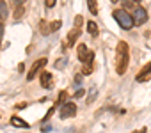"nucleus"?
Instances as JSON below:
<instances>
[{
	"label": "nucleus",
	"mask_w": 151,
	"mask_h": 133,
	"mask_svg": "<svg viewBox=\"0 0 151 133\" xmlns=\"http://www.w3.org/2000/svg\"><path fill=\"white\" fill-rule=\"evenodd\" d=\"M133 20H135V23H139V25L146 23V21H147V13H146V9L135 7V9H133Z\"/></svg>",
	"instance_id": "obj_7"
},
{
	"label": "nucleus",
	"mask_w": 151,
	"mask_h": 133,
	"mask_svg": "<svg viewBox=\"0 0 151 133\" xmlns=\"http://www.w3.org/2000/svg\"><path fill=\"white\" fill-rule=\"evenodd\" d=\"M84 96V91H77V94H75V98H82Z\"/></svg>",
	"instance_id": "obj_23"
},
{
	"label": "nucleus",
	"mask_w": 151,
	"mask_h": 133,
	"mask_svg": "<svg viewBox=\"0 0 151 133\" xmlns=\"http://www.w3.org/2000/svg\"><path fill=\"white\" fill-rule=\"evenodd\" d=\"M114 20H116V21L119 23V27L124 29V30H130V29L135 25L133 16H132L130 13H126L124 9H117V11H114Z\"/></svg>",
	"instance_id": "obj_2"
},
{
	"label": "nucleus",
	"mask_w": 151,
	"mask_h": 133,
	"mask_svg": "<svg viewBox=\"0 0 151 133\" xmlns=\"http://www.w3.org/2000/svg\"><path fill=\"white\" fill-rule=\"evenodd\" d=\"M82 16H77V18H75V29H80V25H82Z\"/></svg>",
	"instance_id": "obj_18"
},
{
	"label": "nucleus",
	"mask_w": 151,
	"mask_h": 133,
	"mask_svg": "<svg viewBox=\"0 0 151 133\" xmlns=\"http://www.w3.org/2000/svg\"><path fill=\"white\" fill-rule=\"evenodd\" d=\"M78 60L84 62L86 66H93V60H94V51L87 50L86 44H80L78 46Z\"/></svg>",
	"instance_id": "obj_3"
},
{
	"label": "nucleus",
	"mask_w": 151,
	"mask_h": 133,
	"mask_svg": "<svg viewBox=\"0 0 151 133\" xmlns=\"http://www.w3.org/2000/svg\"><path fill=\"white\" fill-rule=\"evenodd\" d=\"M39 30H41V34H45V36L52 32V29L48 27V23H46L45 20H41V21H39Z\"/></svg>",
	"instance_id": "obj_11"
},
{
	"label": "nucleus",
	"mask_w": 151,
	"mask_h": 133,
	"mask_svg": "<svg viewBox=\"0 0 151 133\" xmlns=\"http://www.w3.org/2000/svg\"><path fill=\"white\" fill-rule=\"evenodd\" d=\"M149 77H151V62H147L144 68L137 73L135 80H137V82H147V80H149Z\"/></svg>",
	"instance_id": "obj_6"
},
{
	"label": "nucleus",
	"mask_w": 151,
	"mask_h": 133,
	"mask_svg": "<svg viewBox=\"0 0 151 133\" xmlns=\"http://www.w3.org/2000/svg\"><path fill=\"white\" fill-rule=\"evenodd\" d=\"M135 133H146V129H140V131H135Z\"/></svg>",
	"instance_id": "obj_25"
},
{
	"label": "nucleus",
	"mask_w": 151,
	"mask_h": 133,
	"mask_svg": "<svg viewBox=\"0 0 151 133\" xmlns=\"http://www.w3.org/2000/svg\"><path fill=\"white\" fill-rule=\"evenodd\" d=\"M43 66H46V59H45V57H43V59H39V60H36V62L32 64L30 71L27 73V80H29V82H32V80H34V77L37 75V71L43 68Z\"/></svg>",
	"instance_id": "obj_4"
},
{
	"label": "nucleus",
	"mask_w": 151,
	"mask_h": 133,
	"mask_svg": "<svg viewBox=\"0 0 151 133\" xmlns=\"http://www.w3.org/2000/svg\"><path fill=\"white\" fill-rule=\"evenodd\" d=\"M60 25H62V21H60V20H57V21H52V23H50V29H52V32L59 30V29H60Z\"/></svg>",
	"instance_id": "obj_15"
},
{
	"label": "nucleus",
	"mask_w": 151,
	"mask_h": 133,
	"mask_svg": "<svg viewBox=\"0 0 151 133\" xmlns=\"http://www.w3.org/2000/svg\"><path fill=\"white\" fill-rule=\"evenodd\" d=\"M87 30L91 36H98V25L94 21H87Z\"/></svg>",
	"instance_id": "obj_12"
},
{
	"label": "nucleus",
	"mask_w": 151,
	"mask_h": 133,
	"mask_svg": "<svg viewBox=\"0 0 151 133\" xmlns=\"http://www.w3.org/2000/svg\"><path fill=\"white\" fill-rule=\"evenodd\" d=\"M11 2L14 4V7L18 9V7H23V4H25V0H11Z\"/></svg>",
	"instance_id": "obj_17"
},
{
	"label": "nucleus",
	"mask_w": 151,
	"mask_h": 133,
	"mask_svg": "<svg viewBox=\"0 0 151 133\" xmlns=\"http://www.w3.org/2000/svg\"><path fill=\"white\" fill-rule=\"evenodd\" d=\"M133 2H140V0H133Z\"/></svg>",
	"instance_id": "obj_27"
},
{
	"label": "nucleus",
	"mask_w": 151,
	"mask_h": 133,
	"mask_svg": "<svg viewBox=\"0 0 151 133\" xmlns=\"http://www.w3.org/2000/svg\"><path fill=\"white\" fill-rule=\"evenodd\" d=\"M110 2H117V0H110Z\"/></svg>",
	"instance_id": "obj_26"
},
{
	"label": "nucleus",
	"mask_w": 151,
	"mask_h": 133,
	"mask_svg": "<svg viewBox=\"0 0 151 133\" xmlns=\"http://www.w3.org/2000/svg\"><path fill=\"white\" fill-rule=\"evenodd\" d=\"M80 80H82V77H80V75L75 77V84H77V85H80Z\"/></svg>",
	"instance_id": "obj_22"
},
{
	"label": "nucleus",
	"mask_w": 151,
	"mask_h": 133,
	"mask_svg": "<svg viewBox=\"0 0 151 133\" xmlns=\"http://www.w3.org/2000/svg\"><path fill=\"white\" fill-rule=\"evenodd\" d=\"M22 14H23V7H18V9H16V13H14V18H20Z\"/></svg>",
	"instance_id": "obj_21"
},
{
	"label": "nucleus",
	"mask_w": 151,
	"mask_h": 133,
	"mask_svg": "<svg viewBox=\"0 0 151 133\" xmlns=\"http://www.w3.org/2000/svg\"><path fill=\"white\" fill-rule=\"evenodd\" d=\"M55 2H57V0H45V4H46V7H48V9H52V7L55 6Z\"/></svg>",
	"instance_id": "obj_19"
},
{
	"label": "nucleus",
	"mask_w": 151,
	"mask_h": 133,
	"mask_svg": "<svg viewBox=\"0 0 151 133\" xmlns=\"http://www.w3.org/2000/svg\"><path fill=\"white\" fill-rule=\"evenodd\" d=\"M9 16V11H7V6L4 2H0V20H6Z\"/></svg>",
	"instance_id": "obj_13"
},
{
	"label": "nucleus",
	"mask_w": 151,
	"mask_h": 133,
	"mask_svg": "<svg viewBox=\"0 0 151 133\" xmlns=\"http://www.w3.org/2000/svg\"><path fill=\"white\" fill-rule=\"evenodd\" d=\"M93 73V66H86L84 68V75H91Z\"/></svg>",
	"instance_id": "obj_20"
},
{
	"label": "nucleus",
	"mask_w": 151,
	"mask_h": 133,
	"mask_svg": "<svg viewBox=\"0 0 151 133\" xmlns=\"http://www.w3.org/2000/svg\"><path fill=\"white\" fill-rule=\"evenodd\" d=\"M78 36H80V29H73V30L68 34V46H73L75 43H77Z\"/></svg>",
	"instance_id": "obj_8"
},
{
	"label": "nucleus",
	"mask_w": 151,
	"mask_h": 133,
	"mask_svg": "<svg viewBox=\"0 0 151 133\" xmlns=\"http://www.w3.org/2000/svg\"><path fill=\"white\" fill-rule=\"evenodd\" d=\"M68 64V59H60V60H57L55 62V68H59V69H64V66Z\"/></svg>",
	"instance_id": "obj_16"
},
{
	"label": "nucleus",
	"mask_w": 151,
	"mask_h": 133,
	"mask_svg": "<svg viewBox=\"0 0 151 133\" xmlns=\"http://www.w3.org/2000/svg\"><path fill=\"white\" fill-rule=\"evenodd\" d=\"M128 44L124 41L117 43V48H116V73L117 75H124L126 69H128Z\"/></svg>",
	"instance_id": "obj_1"
},
{
	"label": "nucleus",
	"mask_w": 151,
	"mask_h": 133,
	"mask_svg": "<svg viewBox=\"0 0 151 133\" xmlns=\"http://www.w3.org/2000/svg\"><path fill=\"white\" fill-rule=\"evenodd\" d=\"M11 124H13V126H16V128H29V122H27V121H23V119H20L18 115L11 117Z\"/></svg>",
	"instance_id": "obj_9"
},
{
	"label": "nucleus",
	"mask_w": 151,
	"mask_h": 133,
	"mask_svg": "<svg viewBox=\"0 0 151 133\" xmlns=\"http://www.w3.org/2000/svg\"><path fill=\"white\" fill-rule=\"evenodd\" d=\"M77 114V105L75 103H64L60 107V117L62 119H68V117H73Z\"/></svg>",
	"instance_id": "obj_5"
},
{
	"label": "nucleus",
	"mask_w": 151,
	"mask_h": 133,
	"mask_svg": "<svg viewBox=\"0 0 151 133\" xmlns=\"http://www.w3.org/2000/svg\"><path fill=\"white\" fill-rule=\"evenodd\" d=\"M2 34H4V25L0 23V37H2Z\"/></svg>",
	"instance_id": "obj_24"
},
{
	"label": "nucleus",
	"mask_w": 151,
	"mask_h": 133,
	"mask_svg": "<svg viewBox=\"0 0 151 133\" xmlns=\"http://www.w3.org/2000/svg\"><path fill=\"white\" fill-rule=\"evenodd\" d=\"M87 6H89V13H91V14H96V13H98L96 0H87Z\"/></svg>",
	"instance_id": "obj_14"
},
{
	"label": "nucleus",
	"mask_w": 151,
	"mask_h": 133,
	"mask_svg": "<svg viewBox=\"0 0 151 133\" xmlns=\"http://www.w3.org/2000/svg\"><path fill=\"white\" fill-rule=\"evenodd\" d=\"M50 80H52V75L45 71V73L41 75V85H43L45 89H48V87H50Z\"/></svg>",
	"instance_id": "obj_10"
}]
</instances>
